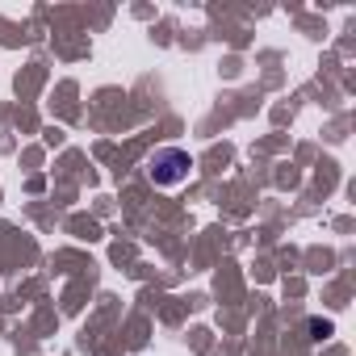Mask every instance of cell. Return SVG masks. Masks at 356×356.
Instances as JSON below:
<instances>
[{"instance_id": "6da1fadb", "label": "cell", "mask_w": 356, "mask_h": 356, "mask_svg": "<svg viewBox=\"0 0 356 356\" xmlns=\"http://www.w3.org/2000/svg\"><path fill=\"white\" fill-rule=\"evenodd\" d=\"M189 168H193L189 151H181V147H159V151L151 155V163H147V176H151L155 185L172 189V185H181L185 176H189Z\"/></svg>"}, {"instance_id": "7a4b0ae2", "label": "cell", "mask_w": 356, "mask_h": 356, "mask_svg": "<svg viewBox=\"0 0 356 356\" xmlns=\"http://www.w3.org/2000/svg\"><path fill=\"white\" fill-rule=\"evenodd\" d=\"M310 331H314V339H323V335H327V331H331V327H327V323H323V318H310Z\"/></svg>"}]
</instances>
